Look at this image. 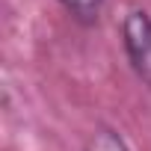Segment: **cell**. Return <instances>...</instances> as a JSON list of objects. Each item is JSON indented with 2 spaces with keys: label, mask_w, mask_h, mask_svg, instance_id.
<instances>
[{
  "label": "cell",
  "mask_w": 151,
  "mask_h": 151,
  "mask_svg": "<svg viewBox=\"0 0 151 151\" xmlns=\"http://www.w3.org/2000/svg\"><path fill=\"white\" fill-rule=\"evenodd\" d=\"M122 50L136 80L151 89V15L145 9H127L122 18Z\"/></svg>",
  "instance_id": "obj_1"
},
{
  "label": "cell",
  "mask_w": 151,
  "mask_h": 151,
  "mask_svg": "<svg viewBox=\"0 0 151 151\" xmlns=\"http://www.w3.org/2000/svg\"><path fill=\"white\" fill-rule=\"evenodd\" d=\"M56 3L68 12L71 21H77L80 27H95L104 15L107 0H56Z\"/></svg>",
  "instance_id": "obj_2"
},
{
  "label": "cell",
  "mask_w": 151,
  "mask_h": 151,
  "mask_svg": "<svg viewBox=\"0 0 151 151\" xmlns=\"http://www.w3.org/2000/svg\"><path fill=\"white\" fill-rule=\"evenodd\" d=\"M83 151H130V145H127V139H124L116 127L98 124V127L86 136Z\"/></svg>",
  "instance_id": "obj_3"
}]
</instances>
